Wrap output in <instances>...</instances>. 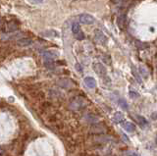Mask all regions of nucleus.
Returning <instances> with one entry per match:
<instances>
[{"label":"nucleus","instance_id":"obj_19","mask_svg":"<svg viewBox=\"0 0 157 156\" xmlns=\"http://www.w3.org/2000/svg\"><path fill=\"white\" fill-rule=\"evenodd\" d=\"M155 141H156V144H157V136H156V139H155Z\"/></svg>","mask_w":157,"mask_h":156},{"label":"nucleus","instance_id":"obj_6","mask_svg":"<svg viewBox=\"0 0 157 156\" xmlns=\"http://www.w3.org/2000/svg\"><path fill=\"white\" fill-rule=\"evenodd\" d=\"M94 36H95L96 40H98L102 44H105L106 42H107V38H106L105 36H104V33H102L101 31L96 30L95 33H94Z\"/></svg>","mask_w":157,"mask_h":156},{"label":"nucleus","instance_id":"obj_17","mask_svg":"<svg viewBox=\"0 0 157 156\" xmlns=\"http://www.w3.org/2000/svg\"><path fill=\"white\" fill-rule=\"evenodd\" d=\"M33 3H35V4H39V3H42V2L44 1V0H31Z\"/></svg>","mask_w":157,"mask_h":156},{"label":"nucleus","instance_id":"obj_12","mask_svg":"<svg viewBox=\"0 0 157 156\" xmlns=\"http://www.w3.org/2000/svg\"><path fill=\"white\" fill-rule=\"evenodd\" d=\"M138 122H140V125H142V126L147 125V121H146V119L143 118L142 116H138Z\"/></svg>","mask_w":157,"mask_h":156},{"label":"nucleus","instance_id":"obj_10","mask_svg":"<svg viewBox=\"0 0 157 156\" xmlns=\"http://www.w3.org/2000/svg\"><path fill=\"white\" fill-rule=\"evenodd\" d=\"M43 36H46V38H49V36H58V33L56 31H46L42 33Z\"/></svg>","mask_w":157,"mask_h":156},{"label":"nucleus","instance_id":"obj_3","mask_svg":"<svg viewBox=\"0 0 157 156\" xmlns=\"http://www.w3.org/2000/svg\"><path fill=\"white\" fill-rule=\"evenodd\" d=\"M80 22L82 24H85V25H92L95 22V20L92 16L88 14H83L80 16Z\"/></svg>","mask_w":157,"mask_h":156},{"label":"nucleus","instance_id":"obj_5","mask_svg":"<svg viewBox=\"0 0 157 156\" xmlns=\"http://www.w3.org/2000/svg\"><path fill=\"white\" fill-rule=\"evenodd\" d=\"M83 83L85 84V86H88V88L93 89L96 88V81L92 77H85V78L83 79Z\"/></svg>","mask_w":157,"mask_h":156},{"label":"nucleus","instance_id":"obj_2","mask_svg":"<svg viewBox=\"0 0 157 156\" xmlns=\"http://www.w3.org/2000/svg\"><path fill=\"white\" fill-rule=\"evenodd\" d=\"M93 70L95 71V73L97 74V75L100 76V77L105 76L107 74L106 68L104 67L101 63H94V64H93Z\"/></svg>","mask_w":157,"mask_h":156},{"label":"nucleus","instance_id":"obj_4","mask_svg":"<svg viewBox=\"0 0 157 156\" xmlns=\"http://www.w3.org/2000/svg\"><path fill=\"white\" fill-rule=\"evenodd\" d=\"M58 55L59 53L55 50H46V51L42 52V56L45 60H53L58 57Z\"/></svg>","mask_w":157,"mask_h":156},{"label":"nucleus","instance_id":"obj_9","mask_svg":"<svg viewBox=\"0 0 157 156\" xmlns=\"http://www.w3.org/2000/svg\"><path fill=\"white\" fill-rule=\"evenodd\" d=\"M123 119H124V116H123L120 112L115 113V115H114V117H113V120H114V122H115V123H117V124H118V123L122 122Z\"/></svg>","mask_w":157,"mask_h":156},{"label":"nucleus","instance_id":"obj_11","mask_svg":"<svg viewBox=\"0 0 157 156\" xmlns=\"http://www.w3.org/2000/svg\"><path fill=\"white\" fill-rule=\"evenodd\" d=\"M140 75H142L143 77H144V78H146V77L148 76L147 70H146V69L143 67V66H140Z\"/></svg>","mask_w":157,"mask_h":156},{"label":"nucleus","instance_id":"obj_14","mask_svg":"<svg viewBox=\"0 0 157 156\" xmlns=\"http://www.w3.org/2000/svg\"><path fill=\"white\" fill-rule=\"evenodd\" d=\"M133 74L135 75V79L138 80V81L140 84H141V80H140V78L138 77V73H137V71H135V67L133 68Z\"/></svg>","mask_w":157,"mask_h":156},{"label":"nucleus","instance_id":"obj_16","mask_svg":"<svg viewBox=\"0 0 157 156\" xmlns=\"http://www.w3.org/2000/svg\"><path fill=\"white\" fill-rule=\"evenodd\" d=\"M76 69H77V71H78L80 73L83 72V68L81 67V65L78 64H78H76Z\"/></svg>","mask_w":157,"mask_h":156},{"label":"nucleus","instance_id":"obj_7","mask_svg":"<svg viewBox=\"0 0 157 156\" xmlns=\"http://www.w3.org/2000/svg\"><path fill=\"white\" fill-rule=\"evenodd\" d=\"M123 129H124L125 131L129 132V133H133V132L135 131L137 127H135V124H133L132 122H126L123 124Z\"/></svg>","mask_w":157,"mask_h":156},{"label":"nucleus","instance_id":"obj_1","mask_svg":"<svg viewBox=\"0 0 157 156\" xmlns=\"http://www.w3.org/2000/svg\"><path fill=\"white\" fill-rule=\"evenodd\" d=\"M72 31L73 33H74L75 38L78 39V40H83V38H85V34L81 30V27L80 25H78V23H74L72 26Z\"/></svg>","mask_w":157,"mask_h":156},{"label":"nucleus","instance_id":"obj_13","mask_svg":"<svg viewBox=\"0 0 157 156\" xmlns=\"http://www.w3.org/2000/svg\"><path fill=\"white\" fill-rule=\"evenodd\" d=\"M119 103L122 106V108H124V109H128V104H127V101H126L125 99H120Z\"/></svg>","mask_w":157,"mask_h":156},{"label":"nucleus","instance_id":"obj_15","mask_svg":"<svg viewBox=\"0 0 157 156\" xmlns=\"http://www.w3.org/2000/svg\"><path fill=\"white\" fill-rule=\"evenodd\" d=\"M130 94H131V97H132V98H137V97H138V93H137V92H132V91H131Z\"/></svg>","mask_w":157,"mask_h":156},{"label":"nucleus","instance_id":"obj_18","mask_svg":"<svg viewBox=\"0 0 157 156\" xmlns=\"http://www.w3.org/2000/svg\"><path fill=\"white\" fill-rule=\"evenodd\" d=\"M123 1H124V0H114V2L116 4H121Z\"/></svg>","mask_w":157,"mask_h":156},{"label":"nucleus","instance_id":"obj_8","mask_svg":"<svg viewBox=\"0 0 157 156\" xmlns=\"http://www.w3.org/2000/svg\"><path fill=\"white\" fill-rule=\"evenodd\" d=\"M33 43L31 39L30 38H20L19 40L17 41V44L21 47H26V46H28Z\"/></svg>","mask_w":157,"mask_h":156}]
</instances>
